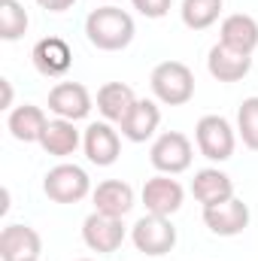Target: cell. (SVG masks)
I'll use <instances>...</instances> for the list:
<instances>
[{
	"label": "cell",
	"mask_w": 258,
	"mask_h": 261,
	"mask_svg": "<svg viewBox=\"0 0 258 261\" xmlns=\"http://www.w3.org/2000/svg\"><path fill=\"white\" fill-rule=\"evenodd\" d=\"M85 37L100 52H119L134 40V18L119 6H100L85 18Z\"/></svg>",
	"instance_id": "6da1fadb"
},
{
	"label": "cell",
	"mask_w": 258,
	"mask_h": 261,
	"mask_svg": "<svg viewBox=\"0 0 258 261\" xmlns=\"http://www.w3.org/2000/svg\"><path fill=\"white\" fill-rule=\"evenodd\" d=\"M152 94L167 107H183L194 97V73L183 61H161L149 76Z\"/></svg>",
	"instance_id": "7a4b0ae2"
},
{
	"label": "cell",
	"mask_w": 258,
	"mask_h": 261,
	"mask_svg": "<svg viewBox=\"0 0 258 261\" xmlns=\"http://www.w3.org/2000/svg\"><path fill=\"white\" fill-rule=\"evenodd\" d=\"M131 240L137 246V252L143 255H167L173 246H176V228L167 216H152L146 213L143 219H137V225L131 228Z\"/></svg>",
	"instance_id": "3957f363"
},
{
	"label": "cell",
	"mask_w": 258,
	"mask_h": 261,
	"mask_svg": "<svg viewBox=\"0 0 258 261\" xmlns=\"http://www.w3.org/2000/svg\"><path fill=\"white\" fill-rule=\"evenodd\" d=\"M192 155H194L192 140H189L186 134H179V130H164V134L152 143V149H149L152 167H155L158 173H167V176L189 170V167H192Z\"/></svg>",
	"instance_id": "277c9868"
},
{
	"label": "cell",
	"mask_w": 258,
	"mask_h": 261,
	"mask_svg": "<svg viewBox=\"0 0 258 261\" xmlns=\"http://www.w3.org/2000/svg\"><path fill=\"white\" fill-rule=\"evenodd\" d=\"M43 192L55 203H79L91 192V179L79 164H55L43 179Z\"/></svg>",
	"instance_id": "5b68a950"
},
{
	"label": "cell",
	"mask_w": 258,
	"mask_h": 261,
	"mask_svg": "<svg viewBox=\"0 0 258 261\" xmlns=\"http://www.w3.org/2000/svg\"><path fill=\"white\" fill-rule=\"evenodd\" d=\"M194 140H197L200 155L210 161H228L234 155V146H237L231 122L222 116H203L194 128Z\"/></svg>",
	"instance_id": "8992f818"
},
{
	"label": "cell",
	"mask_w": 258,
	"mask_h": 261,
	"mask_svg": "<svg viewBox=\"0 0 258 261\" xmlns=\"http://www.w3.org/2000/svg\"><path fill=\"white\" fill-rule=\"evenodd\" d=\"M82 240H85V246L91 252L110 255V252H116L125 243V225H122V219H113V216H104V213H91L82 222Z\"/></svg>",
	"instance_id": "52a82bcc"
},
{
	"label": "cell",
	"mask_w": 258,
	"mask_h": 261,
	"mask_svg": "<svg viewBox=\"0 0 258 261\" xmlns=\"http://www.w3.org/2000/svg\"><path fill=\"white\" fill-rule=\"evenodd\" d=\"M203 225L219 237H237L249 225V206L240 197H231L216 206H203Z\"/></svg>",
	"instance_id": "ba28073f"
},
{
	"label": "cell",
	"mask_w": 258,
	"mask_h": 261,
	"mask_svg": "<svg viewBox=\"0 0 258 261\" xmlns=\"http://www.w3.org/2000/svg\"><path fill=\"white\" fill-rule=\"evenodd\" d=\"M183 197H186L183 186L176 179H170L167 173H158V176L146 179V186H143V206L152 216H167L170 219L183 206Z\"/></svg>",
	"instance_id": "9c48e42d"
},
{
	"label": "cell",
	"mask_w": 258,
	"mask_h": 261,
	"mask_svg": "<svg viewBox=\"0 0 258 261\" xmlns=\"http://www.w3.org/2000/svg\"><path fill=\"white\" fill-rule=\"evenodd\" d=\"M82 149H85V155H88L91 164L110 167V164L119 161V152H122L119 130H113L110 122H91L85 128V137H82Z\"/></svg>",
	"instance_id": "30bf717a"
},
{
	"label": "cell",
	"mask_w": 258,
	"mask_h": 261,
	"mask_svg": "<svg viewBox=\"0 0 258 261\" xmlns=\"http://www.w3.org/2000/svg\"><path fill=\"white\" fill-rule=\"evenodd\" d=\"M49 110L55 113V119L79 122L91 113V94L82 82H58L49 91Z\"/></svg>",
	"instance_id": "8fae6325"
},
{
	"label": "cell",
	"mask_w": 258,
	"mask_h": 261,
	"mask_svg": "<svg viewBox=\"0 0 258 261\" xmlns=\"http://www.w3.org/2000/svg\"><path fill=\"white\" fill-rule=\"evenodd\" d=\"M43 240L31 225H6L0 231V261H40Z\"/></svg>",
	"instance_id": "7c38bea8"
},
{
	"label": "cell",
	"mask_w": 258,
	"mask_h": 261,
	"mask_svg": "<svg viewBox=\"0 0 258 261\" xmlns=\"http://www.w3.org/2000/svg\"><path fill=\"white\" fill-rule=\"evenodd\" d=\"M31 61L37 67V73H43V76H49V79H58V76H64L67 70H70L73 52H70L67 40H61V37H43V40L34 46Z\"/></svg>",
	"instance_id": "4fadbf2b"
},
{
	"label": "cell",
	"mask_w": 258,
	"mask_h": 261,
	"mask_svg": "<svg viewBox=\"0 0 258 261\" xmlns=\"http://www.w3.org/2000/svg\"><path fill=\"white\" fill-rule=\"evenodd\" d=\"M219 43L240 52V55H252L258 46V21L252 15H243V12L228 15L219 28Z\"/></svg>",
	"instance_id": "5bb4252c"
},
{
	"label": "cell",
	"mask_w": 258,
	"mask_h": 261,
	"mask_svg": "<svg viewBox=\"0 0 258 261\" xmlns=\"http://www.w3.org/2000/svg\"><path fill=\"white\" fill-rule=\"evenodd\" d=\"M192 195L194 200H200L203 206H216L234 197V182L228 173H222L219 167H203L197 170L192 179Z\"/></svg>",
	"instance_id": "9a60e30c"
},
{
	"label": "cell",
	"mask_w": 258,
	"mask_h": 261,
	"mask_svg": "<svg viewBox=\"0 0 258 261\" xmlns=\"http://www.w3.org/2000/svg\"><path fill=\"white\" fill-rule=\"evenodd\" d=\"M207 70H210V76L219 79V82H240V79L252 70V58H249V55H240V52H234V49H228V46H222V43H216V46L210 49Z\"/></svg>",
	"instance_id": "2e32d148"
},
{
	"label": "cell",
	"mask_w": 258,
	"mask_h": 261,
	"mask_svg": "<svg viewBox=\"0 0 258 261\" xmlns=\"http://www.w3.org/2000/svg\"><path fill=\"white\" fill-rule=\"evenodd\" d=\"M91 197H94V213H104L113 219H125L134 206V189L122 179H104Z\"/></svg>",
	"instance_id": "e0dca14e"
},
{
	"label": "cell",
	"mask_w": 258,
	"mask_h": 261,
	"mask_svg": "<svg viewBox=\"0 0 258 261\" xmlns=\"http://www.w3.org/2000/svg\"><path fill=\"white\" fill-rule=\"evenodd\" d=\"M161 125V110L155 100H137L131 107V113L122 122V137H128L131 143H146Z\"/></svg>",
	"instance_id": "ac0fdd59"
},
{
	"label": "cell",
	"mask_w": 258,
	"mask_h": 261,
	"mask_svg": "<svg viewBox=\"0 0 258 261\" xmlns=\"http://www.w3.org/2000/svg\"><path fill=\"white\" fill-rule=\"evenodd\" d=\"M46 125H49L46 113H43L40 107H34V103L15 107V110L9 113V119H6V128H9V134H12L18 143H40Z\"/></svg>",
	"instance_id": "d6986e66"
},
{
	"label": "cell",
	"mask_w": 258,
	"mask_h": 261,
	"mask_svg": "<svg viewBox=\"0 0 258 261\" xmlns=\"http://www.w3.org/2000/svg\"><path fill=\"white\" fill-rule=\"evenodd\" d=\"M134 103H137V94H134V88L125 85V82H107L97 91V113L107 122H119L122 125Z\"/></svg>",
	"instance_id": "ffe728a7"
},
{
	"label": "cell",
	"mask_w": 258,
	"mask_h": 261,
	"mask_svg": "<svg viewBox=\"0 0 258 261\" xmlns=\"http://www.w3.org/2000/svg\"><path fill=\"white\" fill-rule=\"evenodd\" d=\"M79 130H76V122H67V119H52L46 130H43V140H40V146L49 152V155H55V158H67V155H73L76 149H79Z\"/></svg>",
	"instance_id": "44dd1931"
},
{
	"label": "cell",
	"mask_w": 258,
	"mask_h": 261,
	"mask_svg": "<svg viewBox=\"0 0 258 261\" xmlns=\"http://www.w3.org/2000/svg\"><path fill=\"white\" fill-rule=\"evenodd\" d=\"M219 12H222V0H183L179 6L183 24L192 31H207L210 24H216Z\"/></svg>",
	"instance_id": "7402d4cb"
},
{
	"label": "cell",
	"mask_w": 258,
	"mask_h": 261,
	"mask_svg": "<svg viewBox=\"0 0 258 261\" xmlns=\"http://www.w3.org/2000/svg\"><path fill=\"white\" fill-rule=\"evenodd\" d=\"M28 24H31V18L18 0H0V40L12 43V40L24 37Z\"/></svg>",
	"instance_id": "603a6c76"
},
{
	"label": "cell",
	"mask_w": 258,
	"mask_h": 261,
	"mask_svg": "<svg viewBox=\"0 0 258 261\" xmlns=\"http://www.w3.org/2000/svg\"><path fill=\"white\" fill-rule=\"evenodd\" d=\"M237 130L246 149L258 152V97H246L237 110Z\"/></svg>",
	"instance_id": "cb8c5ba5"
},
{
	"label": "cell",
	"mask_w": 258,
	"mask_h": 261,
	"mask_svg": "<svg viewBox=\"0 0 258 261\" xmlns=\"http://www.w3.org/2000/svg\"><path fill=\"white\" fill-rule=\"evenodd\" d=\"M134 3V9L140 12V15H146V18H164L167 12H170V3L173 0H131Z\"/></svg>",
	"instance_id": "d4e9b609"
},
{
	"label": "cell",
	"mask_w": 258,
	"mask_h": 261,
	"mask_svg": "<svg viewBox=\"0 0 258 261\" xmlns=\"http://www.w3.org/2000/svg\"><path fill=\"white\" fill-rule=\"evenodd\" d=\"M43 9H49V12H64V9H70L76 0H37Z\"/></svg>",
	"instance_id": "484cf974"
},
{
	"label": "cell",
	"mask_w": 258,
	"mask_h": 261,
	"mask_svg": "<svg viewBox=\"0 0 258 261\" xmlns=\"http://www.w3.org/2000/svg\"><path fill=\"white\" fill-rule=\"evenodd\" d=\"M0 88H3V110H9L12 107V85H9V79H0Z\"/></svg>",
	"instance_id": "4316f807"
},
{
	"label": "cell",
	"mask_w": 258,
	"mask_h": 261,
	"mask_svg": "<svg viewBox=\"0 0 258 261\" xmlns=\"http://www.w3.org/2000/svg\"><path fill=\"white\" fill-rule=\"evenodd\" d=\"M76 261H94V258H76Z\"/></svg>",
	"instance_id": "83f0119b"
}]
</instances>
